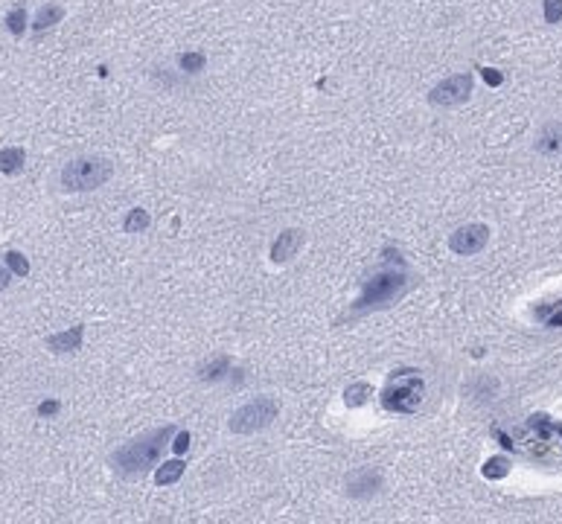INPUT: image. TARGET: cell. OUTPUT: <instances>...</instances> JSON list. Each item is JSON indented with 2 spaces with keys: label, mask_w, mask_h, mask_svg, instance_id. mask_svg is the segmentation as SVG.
<instances>
[{
  "label": "cell",
  "mask_w": 562,
  "mask_h": 524,
  "mask_svg": "<svg viewBox=\"0 0 562 524\" xmlns=\"http://www.w3.org/2000/svg\"><path fill=\"white\" fill-rule=\"evenodd\" d=\"M172 434H175L172 426H163V428L146 431L143 437H134L132 443H125L123 449H117L114 455H111V466H114L123 478L146 475L152 466H158V460L163 458Z\"/></svg>",
  "instance_id": "obj_1"
},
{
  "label": "cell",
  "mask_w": 562,
  "mask_h": 524,
  "mask_svg": "<svg viewBox=\"0 0 562 524\" xmlns=\"http://www.w3.org/2000/svg\"><path fill=\"white\" fill-rule=\"evenodd\" d=\"M114 175V163L105 161V158H76L70 161L62 169V183L64 190H73V192H88L96 190L102 183L111 181Z\"/></svg>",
  "instance_id": "obj_2"
},
{
  "label": "cell",
  "mask_w": 562,
  "mask_h": 524,
  "mask_svg": "<svg viewBox=\"0 0 562 524\" xmlns=\"http://www.w3.org/2000/svg\"><path fill=\"white\" fill-rule=\"evenodd\" d=\"M405 286H408V280H405V274H399V271H382V274H376V277H370L368 282H364V291H361V297L356 300L353 311H356V315H361V311L390 306V303L405 291Z\"/></svg>",
  "instance_id": "obj_3"
},
{
  "label": "cell",
  "mask_w": 562,
  "mask_h": 524,
  "mask_svg": "<svg viewBox=\"0 0 562 524\" xmlns=\"http://www.w3.org/2000/svg\"><path fill=\"white\" fill-rule=\"evenodd\" d=\"M277 419V402L262 396V399H254L236 410L230 417V431L233 434H254V431H262L269 428L271 422Z\"/></svg>",
  "instance_id": "obj_4"
},
{
  "label": "cell",
  "mask_w": 562,
  "mask_h": 524,
  "mask_svg": "<svg viewBox=\"0 0 562 524\" xmlns=\"http://www.w3.org/2000/svg\"><path fill=\"white\" fill-rule=\"evenodd\" d=\"M423 396H426V385L423 379H402V381H393V385L385 390L382 396V405L388 410H397V414H414V410L423 405Z\"/></svg>",
  "instance_id": "obj_5"
},
{
  "label": "cell",
  "mask_w": 562,
  "mask_h": 524,
  "mask_svg": "<svg viewBox=\"0 0 562 524\" xmlns=\"http://www.w3.org/2000/svg\"><path fill=\"white\" fill-rule=\"evenodd\" d=\"M472 96V76L469 73H455L446 76L443 82H437L428 93V102L437 108H452V105H463Z\"/></svg>",
  "instance_id": "obj_6"
},
{
  "label": "cell",
  "mask_w": 562,
  "mask_h": 524,
  "mask_svg": "<svg viewBox=\"0 0 562 524\" xmlns=\"http://www.w3.org/2000/svg\"><path fill=\"white\" fill-rule=\"evenodd\" d=\"M489 242V228L487 224H463L452 236H448V248L460 257H472V253H481Z\"/></svg>",
  "instance_id": "obj_7"
},
{
  "label": "cell",
  "mask_w": 562,
  "mask_h": 524,
  "mask_svg": "<svg viewBox=\"0 0 562 524\" xmlns=\"http://www.w3.org/2000/svg\"><path fill=\"white\" fill-rule=\"evenodd\" d=\"M379 487H382V475L376 469H359L347 478V492L353 495V498H373L379 492Z\"/></svg>",
  "instance_id": "obj_8"
},
{
  "label": "cell",
  "mask_w": 562,
  "mask_h": 524,
  "mask_svg": "<svg viewBox=\"0 0 562 524\" xmlns=\"http://www.w3.org/2000/svg\"><path fill=\"white\" fill-rule=\"evenodd\" d=\"M300 245H303V233L300 231H283L277 236V242L271 245V260L274 262H286L300 251Z\"/></svg>",
  "instance_id": "obj_9"
},
{
  "label": "cell",
  "mask_w": 562,
  "mask_h": 524,
  "mask_svg": "<svg viewBox=\"0 0 562 524\" xmlns=\"http://www.w3.org/2000/svg\"><path fill=\"white\" fill-rule=\"evenodd\" d=\"M536 152L542 154H562V120L545 123L536 137Z\"/></svg>",
  "instance_id": "obj_10"
},
{
  "label": "cell",
  "mask_w": 562,
  "mask_h": 524,
  "mask_svg": "<svg viewBox=\"0 0 562 524\" xmlns=\"http://www.w3.org/2000/svg\"><path fill=\"white\" fill-rule=\"evenodd\" d=\"M82 335H85V327H73V329H67V332L50 335L47 338V347L53 352H76L82 347Z\"/></svg>",
  "instance_id": "obj_11"
},
{
  "label": "cell",
  "mask_w": 562,
  "mask_h": 524,
  "mask_svg": "<svg viewBox=\"0 0 562 524\" xmlns=\"http://www.w3.org/2000/svg\"><path fill=\"white\" fill-rule=\"evenodd\" d=\"M26 163V152L21 146H12V149H3L0 152V172H6V175H15L21 172Z\"/></svg>",
  "instance_id": "obj_12"
},
{
  "label": "cell",
  "mask_w": 562,
  "mask_h": 524,
  "mask_svg": "<svg viewBox=\"0 0 562 524\" xmlns=\"http://www.w3.org/2000/svg\"><path fill=\"white\" fill-rule=\"evenodd\" d=\"M181 475H184V460H166L163 466H158V472H154V484H158V487H170V484H175Z\"/></svg>",
  "instance_id": "obj_13"
},
{
  "label": "cell",
  "mask_w": 562,
  "mask_h": 524,
  "mask_svg": "<svg viewBox=\"0 0 562 524\" xmlns=\"http://www.w3.org/2000/svg\"><path fill=\"white\" fill-rule=\"evenodd\" d=\"M64 18V9L62 6H41L38 9V15H35V24H33V30L35 33H44V30H50V26H55Z\"/></svg>",
  "instance_id": "obj_14"
},
{
  "label": "cell",
  "mask_w": 562,
  "mask_h": 524,
  "mask_svg": "<svg viewBox=\"0 0 562 524\" xmlns=\"http://www.w3.org/2000/svg\"><path fill=\"white\" fill-rule=\"evenodd\" d=\"M149 228V213L143 207H134L129 216H125V222H123V231L125 233H143Z\"/></svg>",
  "instance_id": "obj_15"
},
{
  "label": "cell",
  "mask_w": 562,
  "mask_h": 524,
  "mask_svg": "<svg viewBox=\"0 0 562 524\" xmlns=\"http://www.w3.org/2000/svg\"><path fill=\"white\" fill-rule=\"evenodd\" d=\"M204 64H207L204 53H181L178 55V67L184 70V73H201Z\"/></svg>",
  "instance_id": "obj_16"
},
{
  "label": "cell",
  "mask_w": 562,
  "mask_h": 524,
  "mask_svg": "<svg viewBox=\"0 0 562 524\" xmlns=\"http://www.w3.org/2000/svg\"><path fill=\"white\" fill-rule=\"evenodd\" d=\"M6 30L12 33V35H24L26 33V9L24 6H15L6 15Z\"/></svg>",
  "instance_id": "obj_17"
},
{
  "label": "cell",
  "mask_w": 562,
  "mask_h": 524,
  "mask_svg": "<svg viewBox=\"0 0 562 524\" xmlns=\"http://www.w3.org/2000/svg\"><path fill=\"white\" fill-rule=\"evenodd\" d=\"M370 385H353V388H347L344 390V402L350 405V408H359V405H364L370 399Z\"/></svg>",
  "instance_id": "obj_18"
},
{
  "label": "cell",
  "mask_w": 562,
  "mask_h": 524,
  "mask_svg": "<svg viewBox=\"0 0 562 524\" xmlns=\"http://www.w3.org/2000/svg\"><path fill=\"white\" fill-rule=\"evenodd\" d=\"M6 265H9L18 277L30 274V262H26V257H24V253H18V251H9V253H6Z\"/></svg>",
  "instance_id": "obj_19"
},
{
  "label": "cell",
  "mask_w": 562,
  "mask_h": 524,
  "mask_svg": "<svg viewBox=\"0 0 562 524\" xmlns=\"http://www.w3.org/2000/svg\"><path fill=\"white\" fill-rule=\"evenodd\" d=\"M228 364H230V361H228V356H219L213 364L201 367V379H204V381H210V379H221V376H224L221 370H224V367H228Z\"/></svg>",
  "instance_id": "obj_20"
},
{
  "label": "cell",
  "mask_w": 562,
  "mask_h": 524,
  "mask_svg": "<svg viewBox=\"0 0 562 524\" xmlns=\"http://www.w3.org/2000/svg\"><path fill=\"white\" fill-rule=\"evenodd\" d=\"M542 12L547 24H559L562 21V0H542Z\"/></svg>",
  "instance_id": "obj_21"
},
{
  "label": "cell",
  "mask_w": 562,
  "mask_h": 524,
  "mask_svg": "<svg viewBox=\"0 0 562 524\" xmlns=\"http://www.w3.org/2000/svg\"><path fill=\"white\" fill-rule=\"evenodd\" d=\"M510 472V463L504 460V458H496V460H489L487 466H484V475L487 478H504Z\"/></svg>",
  "instance_id": "obj_22"
},
{
  "label": "cell",
  "mask_w": 562,
  "mask_h": 524,
  "mask_svg": "<svg viewBox=\"0 0 562 524\" xmlns=\"http://www.w3.org/2000/svg\"><path fill=\"white\" fill-rule=\"evenodd\" d=\"M481 73H484L487 84H493V88H496V84H501V82H504V76L498 73V70H493V67H481Z\"/></svg>",
  "instance_id": "obj_23"
},
{
  "label": "cell",
  "mask_w": 562,
  "mask_h": 524,
  "mask_svg": "<svg viewBox=\"0 0 562 524\" xmlns=\"http://www.w3.org/2000/svg\"><path fill=\"white\" fill-rule=\"evenodd\" d=\"M172 449L178 451V455H184V451L190 449V434H187V431H181V434L175 437V443H172Z\"/></svg>",
  "instance_id": "obj_24"
},
{
  "label": "cell",
  "mask_w": 562,
  "mask_h": 524,
  "mask_svg": "<svg viewBox=\"0 0 562 524\" xmlns=\"http://www.w3.org/2000/svg\"><path fill=\"white\" fill-rule=\"evenodd\" d=\"M55 410H59V402H55V399H47V402H41V405H38V417H53Z\"/></svg>",
  "instance_id": "obj_25"
},
{
  "label": "cell",
  "mask_w": 562,
  "mask_h": 524,
  "mask_svg": "<svg viewBox=\"0 0 562 524\" xmlns=\"http://www.w3.org/2000/svg\"><path fill=\"white\" fill-rule=\"evenodd\" d=\"M9 286V271H6V268H0V291H3Z\"/></svg>",
  "instance_id": "obj_26"
}]
</instances>
